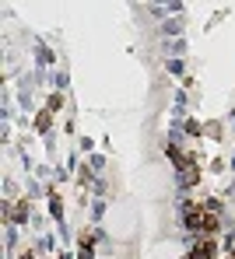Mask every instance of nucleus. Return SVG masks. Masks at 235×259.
<instances>
[{
	"mask_svg": "<svg viewBox=\"0 0 235 259\" xmlns=\"http://www.w3.org/2000/svg\"><path fill=\"white\" fill-rule=\"evenodd\" d=\"M165 154H168V158H172V165H175V168H179V172H183V168H190V165H193V161H190V158H186V154H183V151H179V147H175V144H168V147H165Z\"/></svg>",
	"mask_w": 235,
	"mask_h": 259,
	"instance_id": "7ed1b4c3",
	"label": "nucleus"
},
{
	"mask_svg": "<svg viewBox=\"0 0 235 259\" xmlns=\"http://www.w3.org/2000/svg\"><path fill=\"white\" fill-rule=\"evenodd\" d=\"M35 126H39V130H49V126H53V116H49V112H39V116H35Z\"/></svg>",
	"mask_w": 235,
	"mask_h": 259,
	"instance_id": "39448f33",
	"label": "nucleus"
},
{
	"mask_svg": "<svg viewBox=\"0 0 235 259\" xmlns=\"http://www.w3.org/2000/svg\"><path fill=\"white\" fill-rule=\"evenodd\" d=\"M214 252H218L214 238H211V235H200L197 245H193V252H190V259H214Z\"/></svg>",
	"mask_w": 235,
	"mask_h": 259,
	"instance_id": "f03ea898",
	"label": "nucleus"
},
{
	"mask_svg": "<svg viewBox=\"0 0 235 259\" xmlns=\"http://www.w3.org/2000/svg\"><path fill=\"white\" fill-rule=\"evenodd\" d=\"M183 214H186V224H190V228H197V231H204V221H207V210H204L200 203H186V207H183Z\"/></svg>",
	"mask_w": 235,
	"mask_h": 259,
	"instance_id": "f257e3e1",
	"label": "nucleus"
},
{
	"mask_svg": "<svg viewBox=\"0 0 235 259\" xmlns=\"http://www.w3.org/2000/svg\"><path fill=\"white\" fill-rule=\"evenodd\" d=\"M193 182H200V168H197V161H193L190 168H183V186H193Z\"/></svg>",
	"mask_w": 235,
	"mask_h": 259,
	"instance_id": "20e7f679",
	"label": "nucleus"
},
{
	"mask_svg": "<svg viewBox=\"0 0 235 259\" xmlns=\"http://www.w3.org/2000/svg\"><path fill=\"white\" fill-rule=\"evenodd\" d=\"M49 210H53V214L60 217V210H64V203H60V196H53V200H49Z\"/></svg>",
	"mask_w": 235,
	"mask_h": 259,
	"instance_id": "0eeeda50",
	"label": "nucleus"
},
{
	"mask_svg": "<svg viewBox=\"0 0 235 259\" xmlns=\"http://www.w3.org/2000/svg\"><path fill=\"white\" fill-rule=\"evenodd\" d=\"M21 259H32V252H25V256H21Z\"/></svg>",
	"mask_w": 235,
	"mask_h": 259,
	"instance_id": "6e6552de",
	"label": "nucleus"
},
{
	"mask_svg": "<svg viewBox=\"0 0 235 259\" xmlns=\"http://www.w3.org/2000/svg\"><path fill=\"white\" fill-rule=\"evenodd\" d=\"M204 231H218V217H214V214H207V221H204Z\"/></svg>",
	"mask_w": 235,
	"mask_h": 259,
	"instance_id": "423d86ee",
	"label": "nucleus"
}]
</instances>
